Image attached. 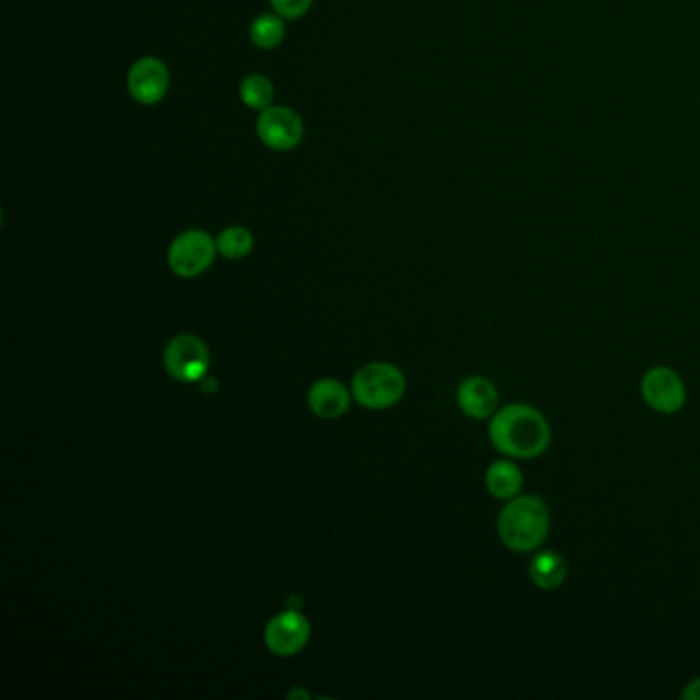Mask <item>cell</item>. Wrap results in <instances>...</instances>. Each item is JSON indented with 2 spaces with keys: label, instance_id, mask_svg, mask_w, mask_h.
Returning <instances> with one entry per match:
<instances>
[{
  "label": "cell",
  "instance_id": "obj_7",
  "mask_svg": "<svg viewBox=\"0 0 700 700\" xmlns=\"http://www.w3.org/2000/svg\"><path fill=\"white\" fill-rule=\"evenodd\" d=\"M263 641L273 656L292 658L298 656L310 641V622L297 610H286L276 614L266 624Z\"/></svg>",
  "mask_w": 700,
  "mask_h": 700
},
{
  "label": "cell",
  "instance_id": "obj_2",
  "mask_svg": "<svg viewBox=\"0 0 700 700\" xmlns=\"http://www.w3.org/2000/svg\"><path fill=\"white\" fill-rule=\"evenodd\" d=\"M498 537L510 551L537 552L549 539L551 510L544 499L520 493L499 510Z\"/></svg>",
  "mask_w": 700,
  "mask_h": 700
},
{
  "label": "cell",
  "instance_id": "obj_18",
  "mask_svg": "<svg viewBox=\"0 0 700 700\" xmlns=\"http://www.w3.org/2000/svg\"><path fill=\"white\" fill-rule=\"evenodd\" d=\"M680 697L684 700H700V676L699 678H692V680L688 682L684 690L680 692Z\"/></svg>",
  "mask_w": 700,
  "mask_h": 700
},
{
  "label": "cell",
  "instance_id": "obj_15",
  "mask_svg": "<svg viewBox=\"0 0 700 700\" xmlns=\"http://www.w3.org/2000/svg\"><path fill=\"white\" fill-rule=\"evenodd\" d=\"M253 243H256L253 234L243 227H230V229L222 230L216 239L218 253L227 257V259H243L251 253Z\"/></svg>",
  "mask_w": 700,
  "mask_h": 700
},
{
  "label": "cell",
  "instance_id": "obj_13",
  "mask_svg": "<svg viewBox=\"0 0 700 700\" xmlns=\"http://www.w3.org/2000/svg\"><path fill=\"white\" fill-rule=\"evenodd\" d=\"M567 561L557 551H537L528 566V578L542 592L559 590L567 579Z\"/></svg>",
  "mask_w": 700,
  "mask_h": 700
},
{
  "label": "cell",
  "instance_id": "obj_4",
  "mask_svg": "<svg viewBox=\"0 0 700 700\" xmlns=\"http://www.w3.org/2000/svg\"><path fill=\"white\" fill-rule=\"evenodd\" d=\"M212 364L210 350L202 337L181 333L164 346L162 366L177 382H202Z\"/></svg>",
  "mask_w": 700,
  "mask_h": 700
},
{
  "label": "cell",
  "instance_id": "obj_12",
  "mask_svg": "<svg viewBox=\"0 0 700 700\" xmlns=\"http://www.w3.org/2000/svg\"><path fill=\"white\" fill-rule=\"evenodd\" d=\"M524 474L522 469L513 462V458H499L489 464L486 471V489L491 498L508 501L522 493Z\"/></svg>",
  "mask_w": 700,
  "mask_h": 700
},
{
  "label": "cell",
  "instance_id": "obj_14",
  "mask_svg": "<svg viewBox=\"0 0 700 700\" xmlns=\"http://www.w3.org/2000/svg\"><path fill=\"white\" fill-rule=\"evenodd\" d=\"M283 33H286V28H283L280 14H259L249 29L251 41L261 50H271L280 46Z\"/></svg>",
  "mask_w": 700,
  "mask_h": 700
},
{
  "label": "cell",
  "instance_id": "obj_8",
  "mask_svg": "<svg viewBox=\"0 0 700 700\" xmlns=\"http://www.w3.org/2000/svg\"><path fill=\"white\" fill-rule=\"evenodd\" d=\"M257 134L273 150H292L304 136V123L290 108H268L257 120Z\"/></svg>",
  "mask_w": 700,
  "mask_h": 700
},
{
  "label": "cell",
  "instance_id": "obj_10",
  "mask_svg": "<svg viewBox=\"0 0 700 700\" xmlns=\"http://www.w3.org/2000/svg\"><path fill=\"white\" fill-rule=\"evenodd\" d=\"M460 411L471 419H491L499 409L498 387L481 374L467 377L457 389Z\"/></svg>",
  "mask_w": 700,
  "mask_h": 700
},
{
  "label": "cell",
  "instance_id": "obj_5",
  "mask_svg": "<svg viewBox=\"0 0 700 700\" xmlns=\"http://www.w3.org/2000/svg\"><path fill=\"white\" fill-rule=\"evenodd\" d=\"M641 397L651 411L673 416L687 404V382L670 366H653L641 378Z\"/></svg>",
  "mask_w": 700,
  "mask_h": 700
},
{
  "label": "cell",
  "instance_id": "obj_3",
  "mask_svg": "<svg viewBox=\"0 0 700 700\" xmlns=\"http://www.w3.org/2000/svg\"><path fill=\"white\" fill-rule=\"evenodd\" d=\"M404 391H407V380L401 368L389 362H372V364L362 366L351 380L353 399L372 411L391 409L392 404L403 399Z\"/></svg>",
  "mask_w": 700,
  "mask_h": 700
},
{
  "label": "cell",
  "instance_id": "obj_11",
  "mask_svg": "<svg viewBox=\"0 0 700 700\" xmlns=\"http://www.w3.org/2000/svg\"><path fill=\"white\" fill-rule=\"evenodd\" d=\"M351 397L339 380L323 378L310 387L307 403L317 418L337 419L350 411Z\"/></svg>",
  "mask_w": 700,
  "mask_h": 700
},
{
  "label": "cell",
  "instance_id": "obj_17",
  "mask_svg": "<svg viewBox=\"0 0 700 700\" xmlns=\"http://www.w3.org/2000/svg\"><path fill=\"white\" fill-rule=\"evenodd\" d=\"M271 7L282 19H300L312 4V0H270Z\"/></svg>",
  "mask_w": 700,
  "mask_h": 700
},
{
  "label": "cell",
  "instance_id": "obj_9",
  "mask_svg": "<svg viewBox=\"0 0 700 700\" xmlns=\"http://www.w3.org/2000/svg\"><path fill=\"white\" fill-rule=\"evenodd\" d=\"M128 91L142 106H154L169 91V70L159 58H142L128 72Z\"/></svg>",
  "mask_w": 700,
  "mask_h": 700
},
{
  "label": "cell",
  "instance_id": "obj_6",
  "mask_svg": "<svg viewBox=\"0 0 700 700\" xmlns=\"http://www.w3.org/2000/svg\"><path fill=\"white\" fill-rule=\"evenodd\" d=\"M218 253L216 241L203 230H188L169 247V268L179 278H198L210 270Z\"/></svg>",
  "mask_w": 700,
  "mask_h": 700
},
{
  "label": "cell",
  "instance_id": "obj_1",
  "mask_svg": "<svg viewBox=\"0 0 700 700\" xmlns=\"http://www.w3.org/2000/svg\"><path fill=\"white\" fill-rule=\"evenodd\" d=\"M489 440L503 457L534 460L551 448V423L532 404H503L489 421Z\"/></svg>",
  "mask_w": 700,
  "mask_h": 700
},
{
  "label": "cell",
  "instance_id": "obj_16",
  "mask_svg": "<svg viewBox=\"0 0 700 700\" xmlns=\"http://www.w3.org/2000/svg\"><path fill=\"white\" fill-rule=\"evenodd\" d=\"M241 99H243L247 108L261 109V111L271 108L273 84H271L270 79H266L261 74H251L241 84Z\"/></svg>",
  "mask_w": 700,
  "mask_h": 700
}]
</instances>
